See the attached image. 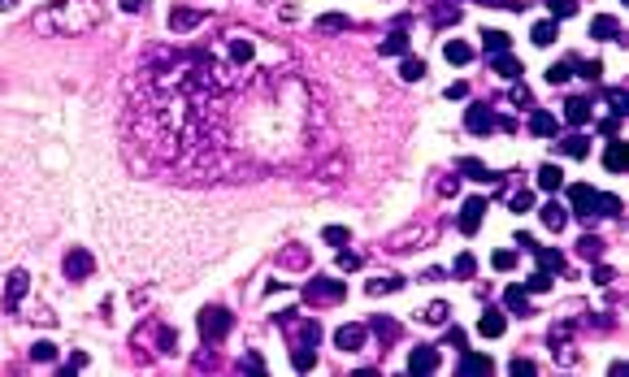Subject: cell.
<instances>
[{
  "instance_id": "obj_46",
  "label": "cell",
  "mask_w": 629,
  "mask_h": 377,
  "mask_svg": "<svg viewBox=\"0 0 629 377\" xmlns=\"http://www.w3.org/2000/svg\"><path fill=\"white\" fill-rule=\"evenodd\" d=\"M551 5V18H573L577 13V0H547Z\"/></svg>"
},
{
  "instance_id": "obj_16",
  "label": "cell",
  "mask_w": 629,
  "mask_h": 377,
  "mask_svg": "<svg viewBox=\"0 0 629 377\" xmlns=\"http://www.w3.org/2000/svg\"><path fill=\"white\" fill-rule=\"evenodd\" d=\"M495 364H491V356H477V351H469V356L460 360V377H486Z\"/></svg>"
},
{
  "instance_id": "obj_8",
  "label": "cell",
  "mask_w": 629,
  "mask_h": 377,
  "mask_svg": "<svg viewBox=\"0 0 629 377\" xmlns=\"http://www.w3.org/2000/svg\"><path fill=\"white\" fill-rule=\"evenodd\" d=\"M595 195H599V191L586 187V183H573V187H569V204H573V213L582 217V221L595 217Z\"/></svg>"
},
{
  "instance_id": "obj_55",
  "label": "cell",
  "mask_w": 629,
  "mask_h": 377,
  "mask_svg": "<svg viewBox=\"0 0 629 377\" xmlns=\"http://www.w3.org/2000/svg\"><path fill=\"white\" fill-rule=\"evenodd\" d=\"M512 105H534V95H530V87H525V83L512 87Z\"/></svg>"
},
{
  "instance_id": "obj_2",
  "label": "cell",
  "mask_w": 629,
  "mask_h": 377,
  "mask_svg": "<svg viewBox=\"0 0 629 377\" xmlns=\"http://www.w3.org/2000/svg\"><path fill=\"white\" fill-rule=\"evenodd\" d=\"M105 22V5L100 0H48V5L31 18L39 35H87Z\"/></svg>"
},
{
  "instance_id": "obj_28",
  "label": "cell",
  "mask_w": 629,
  "mask_h": 377,
  "mask_svg": "<svg viewBox=\"0 0 629 377\" xmlns=\"http://www.w3.org/2000/svg\"><path fill=\"white\" fill-rule=\"evenodd\" d=\"M404 286V278H395V273H382V278H369V295H391V291H399Z\"/></svg>"
},
{
  "instance_id": "obj_47",
  "label": "cell",
  "mask_w": 629,
  "mask_h": 377,
  "mask_svg": "<svg viewBox=\"0 0 629 377\" xmlns=\"http://www.w3.org/2000/svg\"><path fill=\"white\" fill-rule=\"evenodd\" d=\"M456 273H460V278H473V273H477V260L469 256V251H465V256H456Z\"/></svg>"
},
{
  "instance_id": "obj_57",
  "label": "cell",
  "mask_w": 629,
  "mask_h": 377,
  "mask_svg": "<svg viewBox=\"0 0 629 377\" xmlns=\"http://www.w3.org/2000/svg\"><path fill=\"white\" fill-rule=\"evenodd\" d=\"M434 18H439V22H456V18H460V9H456V5H439V9H434Z\"/></svg>"
},
{
  "instance_id": "obj_62",
  "label": "cell",
  "mask_w": 629,
  "mask_h": 377,
  "mask_svg": "<svg viewBox=\"0 0 629 377\" xmlns=\"http://www.w3.org/2000/svg\"><path fill=\"white\" fill-rule=\"evenodd\" d=\"M122 9H126V13H139V9H143V0H122Z\"/></svg>"
},
{
  "instance_id": "obj_58",
  "label": "cell",
  "mask_w": 629,
  "mask_h": 377,
  "mask_svg": "<svg viewBox=\"0 0 629 377\" xmlns=\"http://www.w3.org/2000/svg\"><path fill=\"white\" fill-rule=\"evenodd\" d=\"M447 100H469V83H451V87H447Z\"/></svg>"
},
{
  "instance_id": "obj_24",
  "label": "cell",
  "mask_w": 629,
  "mask_h": 377,
  "mask_svg": "<svg viewBox=\"0 0 629 377\" xmlns=\"http://www.w3.org/2000/svg\"><path fill=\"white\" fill-rule=\"evenodd\" d=\"M460 173H465V178H473V183H495V173H491L482 161H473V157L460 161Z\"/></svg>"
},
{
  "instance_id": "obj_36",
  "label": "cell",
  "mask_w": 629,
  "mask_h": 377,
  "mask_svg": "<svg viewBox=\"0 0 629 377\" xmlns=\"http://www.w3.org/2000/svg\"><path fill=\"white\" fill-rule=\"evenodd\" d=\"M595 213H603V217H621V199H616V195H595Z\"/></svg>"
},
{
  "instance_id": "obj_25",
  "label": "cell",
  "mask_w": 629,
  "mask_h": 377,
  "mask_svg": "<svg viewBox=\"0 0 629 377\" xmlns=\"http://www.w3.org/2000/svg\"><path fill=\"white\" fill-rule=\"evenodd\" d=\"M538 187H543V191H560V187H564V169H560V165H543V169H538Z\"/></svg>"
},
{
  "instance_id": "obj_12",
  "label": "cell",
  "mask_w": 629,
  "mask_h": 377,
  "mask_svg": "<svg viewBox=\"0 0 629 377\" xmlns=\"http://www.w3.org/2000/svg\"><path fill=\"white\" fill-rule=\"evenodd\" d=\"M31 291V278H27V273H9V286H5V308L9 312H18V304H22V295H27Z\"/></svg>"
},
{
  "instance_id": "obj_26",
  "label": "cell",
  "mask_w": 629,
  "mask_h": 377,
  "mask_svg": "<svg viewBox=\"0 0 629 377\" xmlns=\"http://www.w3.org/2000/svg\"><path fill=\"white\" fill-rule=\"evenodd\" d=\"M369 334H377L382 343H395V338H399V325H395L391 317H373V321H369Z\"/></svg>"
},
{
  "instance_id": "obj_32",
  "label": "cell",
  "mask_w": 629,
  "mask_h": 377,
  "mask_svg": "<svg viewBox=\"0 0 629 377\" xmlns=\"http://www.w3.org/2000/svg\"><path fill=\"white\" fill-rule=\"evenodd\" d=\"M153 338H157V351H161V356H169V351L179 347V334H174L169 325H153Z\"/></svg>"
},
{
  "instance_id": "obj_50",
  "label": "cell",
  "mask_w": 629,
  "mask_h": 377,
  "mask_svg": "<svg viewBox=\"0 0 629 377\" xmlns=\"http://www.w3.org/2000/svg\"><path fill=\"white\" fill-rule=\"evenodd\" d=\"M569 338H573V325H569V321H560V325H551V343H560V347H564Z\"/></svg>"
},
{
  "instance_id": "obj_30",
  "label": "cell",
  "mask_w": 629,
  "mask_h": 377,
  "mask_svg": "<svg viewBox=\"0 0 629 377\" xmlns=\"http://www.w3.org/2000/svg\"><path fill=\"white\" fill-rule=\"evenodd\" d=\"M382 57H408V35H404V31L387 35V39H382Z\"/></svg>"
},
{
  "instance_id": "obj_20",
  "label": "cell",
  "mask_w": 629,
  "mask_h": 377,
  "mask_svg": "<svg viewBox=\"0 0 629 377\" xmlns=\"http://www.w3.org/2000/svg\"><path fill=\"white\" fill-rule=\"evenodd\" d=\"M443 57H447L451 65H469V61H473V48H469L465 39H447V48H443Z\"/></svg>"
},
{
  "instance_id": "obj_56",
  "label": "cell",
  "mask_w": 629,
  "mask_h": 377,
  "mask_svg": "<svg viewBox=\"0 0 629 377\" xmlns=\"http://www.w3.org/2000/svg\"><path fill=\"white\" fill-rule=\"evenodd\" d=\"M577 74H582V79H599V74H603V65L599 61H586V65H573Z\"/></svg>"
},
{
  "instance_id": "obj_63",
  "label": "cell",
  "mask_w": 629,
  "mask_h": 377,
  "mask_svg": "<svg viewBox=\"0 0 629 377\" xmlns=\"http://www.w3.org/2000/svg\"><path fill=\"white\" fill-rule=\"evenodd\" d=\"M9 9H18V0H0V13H9Z\"/></svg>"
},
{
  "instance_id": "obj_44",
  "label": "cell",
  "mask_w": 629,
  "mask_h": 377,
  "mask_svg": "<svg viewBox=\"0 0 629 377\" xmlns=\"http://www.w3.org/2000/svg\"><path fill=\"white\" fill-rule=\"evenodd\" d=\"M321 239H325V243H330V247H343V243H351V239H347V230H343V225H325V230H321Z\"/></svg>"
},
{
  "instance_id": "obj_10",
  "label": "cell",
  "mask_w": 629,
  "mask_h": 377,
  "mask_svg": "<svg viewBox=\"0 0 629 377\" xmlns=\"http://www.w3.org/2000/svg\"><path fill=\"white\" fill-rule=\"evenodd\" d=\"M439 364H443V360H439L434 347H413V356H408V373H413V377H417V373H421V377H425V373H439Z\"/></svg>"
},
{
  "instance_id": "obj_54",
  "label": "cell",
  "mask_w": 629,
  "mask_h": 377,
  "mask_svg": "<svg viewBox=\"0 0 629 377\" xmlns=\"http://www.w3.org/2000/svg\"><path fill=\"white\" fill-rule=\"evenodd\" d=\"M83 369H87V351H74L65 360V373H83Z\"/></svg>"
},
{
  "instance_id": "obj_6",
  "label": "cell",
  "mask_w": 629,
  "mask_h": 377,
  "mask_svg": "<svg viewBox=\"0 0 629 377\" xmlns=\"http://www.w3.org/2000/svg\"><path fill=\"white\" fill-rule=\"evenodd\" d=\"M91 273H96V256H91L87 247H70L65 251V278L70 282H87Z\"/></svg>"
},
{
  "instance_id": "obj_22",
  "label": "cell",
  "mask_w": 629,
  "mask_h": 377,
  "mask_svg": "<svg viewBox=\"0 0 629 377\" xmlns=\"http://www.w3.org/2000/svg\"><path fill=\"white\" fill-rule=\"evenodd\" d=\"M625 161H629V157H625V143L612 139L608 152H603V165H608V173H625Z\"/></svg>"
},
{
  "instance_id": "obj_60",
  "label": "cell",
  "mask_w": 629,
  "mask_h": 377,
  "mask_svg": "<svg viewBox=\"0 0 629 377\" xmlns=\"http://www.w3.org/2000/svg\"><path fill=\"white\" fill-rule=\"evenodd\" d=\"M456 187H460V178H456V173H451V178H443V183H439V191H443V195H456Z\"/></svg>"
},
{
  "instance_id": "obj_45",
  "label": "cell",
  "mask_w": 629,
  "mask_h": 377,
  "mask_svg": "<svg viewBox=\"0 0 629 377\" xmlns=\"http://www.w3.org/2000/svg\"><path fill=\"white\" fill-rule=\"evenodd\" d=\"M508 204H512V213H530V209H534V195H530V191H512Z\"/></svg>"
},
{
  "instance_id": "obj_9",
  "label": "cell",
  "mask_w": 629,
  "mask_h": 377,
  "mask_svg": "<svg viewBox=\"0 0 629 377\" xmlns=\"http://www.w3.org/2000/svg\"><path fill=\"white\" fill-rule=\"evenodd\" d=\"M465 131H469V135H491V131H495V113H491L486 105H469V109H465Z\"/></svg>"
},
{
  "instance_id": "obj_48",
  "label": "cell",
  "mask_w": 629,
  "mask_h": 377,
  "mask_svg": "<svg viewBox=\"0 0 629 377\" xmlns=\"http://www.w3.org/2000/svg\"><path fill=\"white\" fill-rule=\"evenodd\" d=\"M508 373H512V377H521V373H525V377H534V373H538V364H530V360H521V356H517V360L508 364Z\"/></svg>"
},
{
  "instance_id": "obj_43",
  "label": "cell",
  "mask_w": 629,
  "mask_h": 377,
  "mask_svg": "<svg viewBox=\"0 0 629 377\" xmlns=\"http://www.w3.org/2000/svg\"><path fill=\"white\" fill-rule=\"evenodd\" d=\"M525 291H530V295H543V291H551V273H530V282H525Z\"/></svg>"
},
{
  "instance_id": "obj_18",
  "label": "cell",
  "mask_w": 629,
  "mask_h": 377,
  "mask_svg": "<svg viewBox=\"0 0 629 377\" xmlns=\"http://www.w3.org/2000/svg\"><path fill=\"white\" fill-rule=\"evenodd\" d=\"M503 330H508V321H503V312H482V321H477V334H482V338H499Z\"/></svg>"
},
{
  "instance_id": "obj_38",
  "label": "cell",
  "mask_w": 629,
  "mask_h": 377,
  "mask_svg": "<svg viewBox=\"0 0 629 377\" xmlns=\"http://www.w3.org/2000/svg\"><path fill=\"white\" fill-rule=\"evenodd\" d=\"M31 360L53 364V360H57V343H48V338H44V343H35V347H31Z\"/></svg>"
},
{
  "instance_id": "obj_31",
  "label": "cell",
  "mask_w": 629,
  "mask_h": 377,
  "mask_svg": "<svg viewBox=\"0 0 629 377\" xmlns=\"http://www.w3.org/2000/svg\"><path fill=\"white\" fill-rule=\"evenodd\" d=\"M313 364H317V351L313 347H291V369L295 373H309Z\"/></svg>"
},
{
  "instance_id": "obj_17",
  "label": "cell",
  "mask_w": 629,
  "mask_h": 377,
  "mask_svg": "<svg viewBox=\"0 0 629 377\" xmlns=\"http://www.w3.org/2000/svg\"><path fill=\"white\" fill-rule=\"evenodd\" d=\"M569 209L564 204H556V199H551V204H543V225H547V230H564V225H569Z\"/></svg>"
},
{
  "instance_id": "obj_11",
  "label": "cell",
  "mask_w": 629,
  "mask_h": 377,
  "mask_svg": "<svg viewBox=\"0 0 629 377\" xmlns=\"http://www.w3.org/2000/svg\"><path fill=\"white\" fill-rule=\"evenodd\" d=\"M482 217H486V199H465V209H460V234H477Z\"/></svg>"
},
{
  "instance_id": "obj_52",
  "label": "cell",
  "mask_w": 629,
  "mask_h": 377,
  "mask_svg": "<svg viewBox=\"0 0 629 377\" xmlns=\"http://www.w3.org/2000/svg\"><path fill=\"white\" fill-rule=\"evenodd\" d=\"M608 109H612L616 117L625 113V91H621V87H612V91H608Z\"/></svg>"
},
{
  "instance_id": "obj_53",
  "label": "cell",
  "mask_w": 629,
  "mask_h": 377,
  "mask_svg": "<svg viewBox=\"0 0 629 377\" xmlns=\"http://www.w3.org/2000/svg\"><path fill=\"white\" fill-rule=\"evenodd\" d=\"M339 269L347 273V269H361V256H356V251H343L339 247Z\"/></svg>"
},
{
  "instance_id": "obj_23",
  "label": "cell",
  "mask_w": 629,
  "mask_h": 377,
  "mask_svg": "<svg viewBox=\"0 0 629 377\" xmlns=\"http://www.w3.org/2000/svg\"><path fill=\"white\" fill-rule=\"evenodd\" d=\"M534 256H538V269H543V273H560V269H564V256H560L556 247H534Z\"/></svg>"
},
{
  "instance_id": "obj_19",
  "label": "cell",
  "mask_w": 629,
  "mask_h": 377,
  "mask_svg": "<svg viewBox=\"0 0 629 377\" xmlns=\"http://www.w3.org/2000/svg\"><path fill=\"white\" fill-rule=\"evenodd\" d=\"M200 22H205V13H200V9H174V13H169V27H174V31H195Z\"/></svg>"
},
{
  "instance_id": "obj_21",
  "label": "cell",
  "mask_w": 629,
  "mask_h": 377,
  "mask_svg": "<svg viewBox=\"0 0 629 377\" xmlns=\"http://www.w3.org/2000/svg\"><path fill=\"white\" fill-rule=\"evenodd\" d=\"M560 152L573 157V161H582V157H590V139L586 135H569V139H560Z\"/></svg>"
},
{
  "instance_id": "obj_40",
  "label": "cell",
  "mask_w": 629,
  "mask_h": 377,
  "mask_svg": "<svg viewBox=\"0 0 629 377\" xmlns=\"http://www.w3.org/2000/svg\"><path fill=\"white\" fill-rule=\"evenodd\" d=\"M317 27H321V31H347V13H321Z\"/></svg>"
},
{
  "instance_id": "obj_3",
  "label": "cell",
  "mask_w": 629,
  "mask_h": 377,
  "mask_svg": "<svg viewBox=\"0 0 629 377\" xmlns=\"http://www.w3.org/2000/svg\"><path fill=\"white\" fill-rule=\"evenodd\" d=\"M278 325H283V334H287L291 347H317V338H321V325L313 317H304V312H295V308L283 312Z\"/></svg>"
},
{
  "instance_id": "obj_1",
  "label": "cell",
  "mask_w": 629,
  "mask_h": 377,
  "mask_svg": "<svg viewBox=\"0 0 629 377\" xmlns=\"http://www.w3.org/2000/svg\"><path fill=\"white\" fill-rule=\"evenodd\" d=\"M209 57H217L226 70H239V74H269L278 65H291V53L283 44H273L247 27H231L221 31L213 44H209Z\"/></svg>"
},
{
  "instance_id": "obj_5",
  "label": "cell",
  "mask_w": 629,
  "mask_h": 377,
  "mask_svg": "<svg viewBox=\"0 0 629 377\" xmlns=\"http://www.w3.org/2000/svg\"><path fill=\"white\" fill-rule=\"evenodd\" d=\"M304 299L309 304H339V299H347V286L335 278H313L304 282Z\"/></svg>"
},
{
  "instance_id": "obj_37",
  "label": "cell",
  "mask_w": 629,
  "mask_h": 377,
  "mask_svg": "<svg viewBox=\"0 0 629 377\" xmlns=\"http://www.w3.org/2000/svg\"><path fill=\"white\" fill-rule=\"evenodd\" d=\"M278 265H291V269H304L309 265V251L304 247H287L283 256H278Z\"/></svg>"
},
{
  "instance_id": "obj_29",
  "label": "cell",
  "mask_w": 629,
  "mask_h": 377,
  "mask_svg": "<svg viewBox=\"0 0 629 377\" xmlns=\"http://www.w3.org/2000/svg\"><path fill=\"white\" fill-rule=\"evenodd\" d=\"M590 35H595V39H616V35H621L616 18H608V13H603V18H595V22H590Z\"/></svg>"
},
{
  "instance_id": "obj_42",
  "label": "cell",
  "mask_w": 629,
  "mask_h": 377,
  "mask_svg": "<svg viewBox=\"0 0 629 377\" xmlns=\"http://www.w3.org/2000/svg\"><path fill=\"white\" fill-rule=\"evenodd\" d=\"M569 74H573V61H560V65H551V70H547V83H551V87H560V83H569Z\"/></svg>"
},
{
  "instance_id": "obj_49",
  "label": "cell",
  "mask_w": 629,
  "mask_h": 377,
  "mask_svg": "<svg viewBox=\"0 0 629 377\" xmlns=\"http://www.w3.org/2000/svg\"><path fill=\"white\" fill-rule=\"evenodd\" d=\"M491 265H495L499 273H508V269L517 265V256H512V251H495V256H491Z\"/></svg>"
},
{
  "instance_id": "obj_15",
  "label": "cell",
  "mask_w": 629,
  "mask_h": 377,
  "mask_svg": "<svg viewBox=\"0 0 629 377\" xmlns=\"http://www.w3.org/2000/svg\"><path fill=\"white\" fill-rule=\"evenodd\" d=\"M530 135H538V139H551V135H556V113L534 109V113H530Z\"/></svg>"
},
{
  "instance_id": "obj_27",
  "label": "cell",
  "mask_w": 629,
  "mask_h": 377,
  "mask_svg": "<svg viewBox=\"0 0 629 377\" xmlns=\"http://www.w3.org/2000/svg\"><path fill=\"white\" fill-rule=\"evenodd\" d=\"M491 70L503 74V79H521V61H512L508 53H495V57H491Z\"/></svg>"
},
{
  "instance_id": "obj_41",
  "label": "cell",
  "mask_w": 629,
  "mask_h": 377,
  "mask_svg": "<svg viewBox=\"0 0 629 377\" xmlns=\"http://www.w3.org/2000/svg\"><path fill=\"white\" fill-rule=\"evenodd\" d=\"M447 317H451V308L443 304V299H434V304L425 308V321H430V325H447Z\"/></svg>"
},
{
  "instance_id": "obj_7",
  "label": "cell",
  "mask_w": 629,
  "mask_h": 377,
  "mask_svg": "<svg viewBox=\"0 0 629 377\" xmlns=\"http://www.w3.org/2000/svg\"><path fill=\"white\" fill-rule=\"evenodd\" d=\"M365 343H369V325H339L335 330V347L339 351H365Z\"/></svg>"
},
{
  "instance_id": "obj_34",
  "label": "cell",
  "mask_w": 629,
  "mask_h": 377,
  "mask_svg": "<svg viewBox=\"0 0 629 377\" xmlns=\"http://www.w3.org/2000/svg\"><path fill=\"white\" fill-rule=\"evenodd\" d=\"M577 256H582V260H599V256H603V239H599V234H586L582 243H577Z\"/></svg>"
},
{
  "instance_id": "obj_33",
  "label": "cell",
  "mask_w": 629,
  "mask_h": 377,
  "mask_svg": "<svg viewBox=\"0 0 629 377\" xmlns=\"http://www.w3.org/2000/svg\"><path fill=\"white\" fill-rule=\"evenodd\" d=\"M399 79H404V83L425 79V61H421V57H404V65H399Z\"/></svg>"
},
{
  "instance_id": "obj_4",
  "label": "cell",
  "mask_w": 629,
  "mask_h": 377,
  "mask_svg": "<svg viewBox=\"0 0 629 377\" xmlns=\"http://www.w3.org/2000/svg\"><path fill=\"white\" fill-rule=\"evenodd\" d=\"M231 312H226V308H205V312H200V338H205V343H221L226 334H231Z\"/></svg>"
},
{
  "instance_id": "obj_35",
  "label": "cell",
  "mask_w": 629,
  "mask_h": 377,
  "mask_svg": "<svg viewBox=\"0 0 629 377\" xmlns=\"http://www.w3.org/2000/svg\"><path fill=\"white\" fill-rule=\"evenodd\" d=\"M508 44H512L508 31H486V53H491V57H495V53H508Z\"/></svg>"
},
{
  "instance_id": "obj_13",
  "label": "cell",
  "mask_w": 629,
  "mask_h": 377,
  "mask_svg": "<svg viewBox=\"0 0 629 377\" xmlns=\"http://www.w3.org/2000/svg\"><path fill=\"white\" fill-rule=\"evenodd\" d=\"M503 304H508V312H517V317H530L534 308H530V291L525 286H508L503 291Z\"/></svg>"
},
{
  "instance_id": "obj_51",
  "label": "cell",
  "mask_w": 629,
  "mask_h": 377,
  "mask_svg": "<svg viewBox=\"0 0 629 377\" xmlns=\"http://www.w3.org/2000/svg\"><path fill=\"white\" fill-rule=\"evenodd\" d=\"M239 369H247V373H265V360L257 356V351H247V356L239 360Z\"/></svg>"
},
{
  "instance_id": "obj_59",
  "label": "cell",
  "mask_w": 629,
  "mask_h": 377,
  "mask_svg": "<svg viewBox=\"0 0 629 377\" xmlns=\"http://www.w3.org/2000/svg\"><path fill=\"white\" fill-rule=\"evenodd\" d=\"M612 278H616V273H612V269H608V265H599V269H595V282H599V286H608V282H612Z\"/></svg>"
},
{
  "instance_id": "obj_39",
  "label": "cell",
  "mask_w": 629,
  "mask_h": 377,
  "mask_svg": "<svg viewBox=\"0 0 629 377\" xmlns=\"http://www.w3.org/2000/svg\"><path fill=\"white\" fill-rule=\"evenodd\" d=\"M530 39H534V44H538V48H547V44H551V39H556V22H538V27H534V31H530Z\"/></svg>"
},
{
  "instance_id": "obj_61",
  "label": "cell",
  "mask_w": 629,
  "mask_h": 377,
  "mask_svg": "<svg viewBox=\"0 0 629 377\" xmlns=\"http://www.w3.org/2000/svg\"><path fill=\"white\" fill-rule=\"evenodd\" d=\"M447 343H451V347H465V330H456V325H451V330H447Z\"/></svg>"
},
{
  "instance_id": "obj_14",
  "label": "cell",
  "mask_w": 629,
  "mask_h": 377,
  "mask_svg": "<svg viewBox=\"0 0 629 377\" xmlns=\"http://www.w3.org/2000/svg\"><path fill=\"white\" fill-rule=\"evenodd\" d=\"M564 121H569V126H586V121H590V100H582V95L564 100Z\"/></svg>"
}]
</instances>
